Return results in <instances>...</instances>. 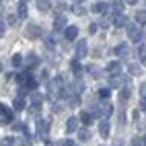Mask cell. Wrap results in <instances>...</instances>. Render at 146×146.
<instances>
[{
    "mask_svg": "<svg viewBox=\"0 0 146 146\" xmlns=\"http://www.w3.org/2000/svg\"><path fill=\"white\" fill-rule=\"evenodd\" d=\"M62 86H64V78H62V76H56V78L50 82V99H54V97H60V95L64 93Z\"/></svg>",
    "mask_w": 146,
    "mask_h": 146,
    "instance_id": "cell-1",
    "label": "cell"
},
{
    "mask_svg": "<svg viewBox=\"0 0 146 146\" xmlns=\"http://www.w3.org/2000/svg\"><path fill=\"white\" fill-rule=\"evenodd\" d=\"M125 31H128V37H130L134 43H138V41L142 39V31H140L138 23H130L128 27H125Z\"/></svg>",
    "mask_w": 146,
    "mask_h": 146,
    "instance_id": "cell-2",
    "label": "cell"
},
{
    "mask_svg": "<svg viewBox=\"0 0 146 146\" xmlns=\"http://www.w3.org/2000/svg\"><path fill=\"white\" fill-rule=\"evenodd\" d=\"M86 52H89V43H86V39H78V41H76V58H84Z\"/></svg>",
    "mask_w": 146,
    "mask_h": 146,
    "instance_id": "cell-3",
    "label": "cell"
},
{
    "mask_svg": "<svg viewBox=\"0 0 146 146\" xmlns=\"http://www.w3.org/2000/svg\"><path fill=\"white\" fill-rule=\"evenodd\" d=\"M107 72H109L111 76H117L119 72H121V64H119V60H113V62H109L107 64V68H105Z\"/></svg>",
    "mask_w": 146,
    "mask_h": 146,
    "instance_id": "cell-4",
    "label": "cell"
},
{
    "mask_svg": "<svg viewBox=\"0 0 146 146\" xmlns=\"http://www.w3.org/2000/svg\"><path fill=\"white\" fill-rule=\"evenodd\" d=\"M0 119H2V123H11L13 121V111L8 109V107L2 105V109H0Z\"/></svg>",
    "mask_w": 146,
    "mask_h": 146,
    "instance_id": "cell-5",
    "label": "cell"
},
{
    "mask_svg": "<svg viewBox=\"0 0 146 146\" xmlns=\"http://www.w3.org/2000/svg\"><path fill=\"white\" fill-rule=\"evenodd\" d=\"M115 54H117L121 60H125V58L130 56V47H128V43H119L117 47H115Z\"/></svg>",
    "mask_w": 146,
    "mask_h": 146,
    "instance_id": "cell-6",
    "label": "cell"
},
{
    "mask_svg": "<svg viewBox=\"0 0 146 146\" xmlns=\"http://www.w3.org/2000/svg\"><path fill=\"white\" fill-rule=\"evenodd\" d=\"M47 130H50V121H47V119H39V121H37V134H39V136H45Z\"/></svg>",
    "mask_w": 146,
    "mask_h": 146,
    "instance_id": "cell-7",
    "label": "cell"
},
{
    "mask_svg": "<svg viewBox=\"0 0 146 146\" xmlns=\"http://www.w3.org/2000/svg\"><path fill=\"white\" fill-rule=\"evenodd\" d=\"M111 111H113L111 103H109V101H105V103L101 105V119H107V117L111 115Z\"/></svg>",
    "mask_w": 146,
    "mask_h": 146,
    "instance_id": "cell-8",
    "label": "cell"
},
{
    "mask_svg": "<svg viewBox=\"0 0 146 146\" xmlns=\"http://www.w3.org/2000/svg\"><path fill=\"white\" fill-rule=\"evenodd\" d=\"M41 35V27L39 25H29L27 27V37H39Z\"/></svg>",
    "mask_w": 146,
    "mask_h": 146,
    "instance_id": "cell-9",
    "label": "cell"
},
{
    "mask_svg": "<svg viewBox=\"0 0 146 146\" xmlns=\"http://www.w3.org/2000/svg\"><path fill=\"white\" fill-rule=\"evenodd\" d=\"M78 121L80 119H76V117H68V121H66V132H76V128H78Z\"/></svg>",
    "mask_w": 146,
    "mask_h": 146,
    "instance_id": "cell-10",
    "label": "cell"
},
{
    "mask_svg": "<svg viewBox=\"0 0 146 146\" xmlns=\"http://www.w3.org/2000/svg\"><path fill=\"white\" fill-rule=\"evenodd\" d=\"M109 4H105V2H97V4H93V11L95 13H103V15H107V13H109Z\"/></svg>",
    "mask_w": 146,
    "mask_h": 146,
    "instance_id": "cell-11",
    "label": "cell"
},
{
    "mask_svg": "<svg viewBox=\"0 0 146 146\" xmlns=\"http://www.w3.org/2000/svg\"><path fill=\"white\" fill-rule=\"evenodd\" d=\"M113 25H115V27H128L130 23H128V19H125L123 15H115V17H113Z\"/></svg>",
    "mask_w": 146,
    "mask_h": 146,
    "instance_id": "cell-12",
    "label": "cell"
},
{
    "mask_svg": "<svg viewBox=\"0 0 146 146\" xmlns=\"http://www.w3.org/2000/svg\"><path fill=\"white\" fill-rule=\"evenodd\" d=\"M64 35H66V39H76L78 29H76V27H66V29H64Z\"/></svg>",
    "mask_w": 146,
    "mask_h": 146,
    "instance_id": "cell-13",
    "label": "cell"
},
{
    "mask_svg": "<svg viewBox=\"0 0 146 146\" xmlns=\"http://www.w3.org/2000/svg\"><path fill=\"white\" fill-rule=\"evenodd\" d=\"M99 134L103 136V138H107V136H109V121H101V125H99Z\"/></svg>",
    "mask_w": 146,
    "mask_h": 146,
    "instance_id": "cell-14",
    "label": "cell"
},
{
    "mask_svg": "<svg viewBox=\"0 0 146 146\" xmlns=\"http://www.w3.org/2000/svg\"><path fill=\"white\" fill-rule=\"evenodd\" d=\"M50 6H52L50 0H37V8H39L41 13H47V11H50Z\"/></svg>",
    "mask_w": 146,
    "mask_h": 146,
    "instance_id": "cell-15",
    "label": "cell"
},
{
    "mask_svg": "<svg viewBox=\"0 0 146 146\" xmlns=\"http://www.w3.org/2000/svg\"><path fill=\"white\" fill-rule=\"evenodd\" d=\"M54 29H58V31H60V29H66V17H64V15H60V17L56 19Z\"/></svg>",
    "mask_w": 146,
    "mask_h": 146,
    "instance_id": "cell-16",
    "label": "cell"
},
{
    "mask_svg": "<svg viewBox=\"0 0 146 146\" xmlns=\"http://www.w3.org/2000/svg\"><path fill=\"white\" fill-rule=\"evenodd\" d=\"M128 70H130V74H132V76L142 74V68H140L138 64H134V62H130V64H128Z\"/></svg>",
    "mask_w": 146,
    "mask_h": 146,
    "instance_id": "cell-17",
    "label": "cell"
},
{
    "mask_svg": "<svg viewBox=\"0 0 146 146\" xmlns=\"http://www.w3.org/2000/svg\"><path fill=\"white\" fill-rule=\"evenodd\" d=\"M111 11L115 15H121V11H123V0H115V2L111 4Z\"/></svg>",
    "mask_w": 146,
    "mask_h": 146,
    "instance_id": "cell-18",
    "label": "cell"
},
{
    "mask_svg": "<svg viewBox=\"0 0 146 146\" xmlns=\"http://www.w3.org/2000/svg\"><path fill=\"white\" fill-rule=\"evenodd\" d=\"M25 64H27L29 68H33L35 64H39V58H37L35 54H29V56H27V60H25Z\"/></svg>",
    "mask_w": 146,
    "mask_h": 146,
    "instance_id": "cell-19",
    "label": "cell"
},
{
    "mask_svg": "<svg viewBox=\"0 0 146 146\" xmlns=\"http://www.w3.org/2000/svg\"><path fill=\"white\" fill-rule=\"evenodd\" d=\"M86 70L91 72V76H93V78H99V76H101V72H103L101 68H97V66H93V64H91V66H86Z\"/></svg>",
    "mask_w": 146,
    "mask_h": 146,
    "instance_id": "cell-20",
    "label": "cell"
},
{
    "mask_svg": "<svg viewBox=\"0 0 146 146\" xmlns=\"http://www.w3.org/2000/svg\"><path fill=\"white\" fill-rule=\"evenodd\" d=\"M91 119H93V115H91V111H82V113H80V123H84V125H89V123H91Z\"/></svg>",
    "mask_w": 146,
    "mask_h": 146,
    "instance_id": "cell-21",
    "label": "cell"
},
{
    "mask_svg": "<svg viewBox=\"0 0 146 146\" xmlns=\"http://www.w3.org/2000/svg\"><path fill=\"white\" fill-rule=\"evenodd\" d=\"M136 21H138L140 25H146V11H138V13H136Z\"/></svg>",
    "mask_w": 146,
    "mask_h": 146,
    "instance_id": "cell-22",
    "label": "cell"
},
{
    "mask_svg": "<svg viewBox=\"0 0 146 146\" xmlns=\"http://www.w3.org/2000/svg\"><path fill=\"white\" fill-rule=\"evenodd\" d=\"M78 138H80L82 142L91 140V132H89V130H80V132H78Z\"/></svg>",
    "mask_w": 146,
    "mask_h": 146,
    "instance_id": "cell-23",
    "label": "cell"
},
{
    "mask_svg": "<svg viewBox=\"0 0 146 146\" xmlns=\"http://www.w3.org/2000/svg\"><path fill=\"white\" fill-rule=\"evenodd\" d=\"M15 109L17 111H23L25 109V101L23 99H15Z\"/></svg>",
    "mask_w": 146,
    "mask_h": 146,
    "instance_id": "cell-24",
    "label": "cell"
},
{
    "mask_svg": "<svg viewBox=\"0 0 146 146\" xmlns=\"http://www.w3.org/2000/svg\"><path fill=\"white\" fill-rule=\"evenodd\" d=\"M119 84H121L119 76H111V78H109V86H119Z\"/></svg>",
    "mask_w": 146,
    "mask_h": 146,
    "instance_id": "cell-25",
    "label": "cell"
},
{
    "mask_svg": "<svg viewBox=\"0 0 146 146\" xmlns=\"http://www.w3.org/2000/svg\"><path fill=\"white\" fill-rule=\"evenodd\" d=\"M70 68H72V70H74L76 74L80 72V64H78V58H76V60H72V62H70Z\"/></svg>",
    "mask_w": 146,
    "mask_h": 146,
    "instance_id": "cell-26",
    "label": "cell"
},
{
    "mask_svg": "<svg viewBox=\"0 0 146 146\" xmlns=\"http://www.w3.org/2000/svg\"><path fill=\"white\" fill-rule=\"evenodd\" d=\"M11 62H13L15 68H19V66L23 64V58H21V56H13V60H11Z\"/></svg>",
    "mask_w": 146,
    "mask_h": 146,
    "instance_id": "cell-27",
    "label": "cell"
},
{
    "mask_svg": "<svg viewBox=\"0 0 146 146\" xmlns=\"http://www.w3.org/2000/svg\"><path fill=\"white\" fill-rule=\"evenodd\" d=\"M140 62L146 64V45H140Z\"/></svg>",
    "mask_w": 146,
    "mask_h": 146,
    "instance_id": "cell-28",
    "label": "cell"
},
{
    "mask_svg": "<svg viewBox=\"0 0 146 146\" xmlns=\"http://www.w3.org/2000/svg\"><path fill=\"white\" fill-rule=\"evenodd\" d=\"M41 101H43V97H41L39 93H35V95H33V103H35V107H39Z\"/></svg>",
    "mask_w": 146,
    "mask_h": 146,
    "instance_id": "cell-29",
    "label": "cell"
},
{
    "mask_svg": "<svg viewBox=\"0 0 146 146\" xmlns=\"http://www.w3.org/2000/svg\"><path fill=\"white\" fill-rule=\"evenodd\" d=\"M19 17H21V19H25V17H27V6H25V4L19 6Z\"/></svg>",
    "mask_w": 146,
    "mask_h": 146,
    "instance_id": "cell-30",
    "label": "cell"
},
{
    "mask_svg": "<svg viewBox=\"0 0 146 146\" xmlns=\"http://www.w3.org/2000/svg\"><path fill=\"white\" fill-rule=\"evenodd\" d=\"M130 146H146V144L142 142V138H134V140L130 142Z\"/></svg>",
    "mask_w": 146,
    "mask_h": 146,
    "instance_id": "cell-31",
    "label": "cell"
},
{
    "mask_svg": "<svg viewBox=\"0 0 146 146\" xmlns=\"http://www.w3.org/2000/svg\"><path fill=\"white\" fill-rule=\"evenodd\" d=\"M109 23H111V19H109V17H103V19H101V23H99V27H103V29H105Z\"/></svg>",
    "mask_w": 146,
    "mask_h": 146,
    "instance_id": "cell-32",
    "label": "cell"
},
{
    "mask_svg": "<svg viewBox=\"0 0 146 146\" xmlns=\"http://www.w3.org/2000/svg\"><path fill=\"white\" fill-rule=\"evenodd\" d=\"M45 45H47V47H54V45H56V39H54V35H50V37H47Z\"/></svg>",
    "mask_w": 146,
    "mask_h": 146,
    "instance_id": "cell-33",
    "label": "cell"
},
{
    "mask_svg": "<svg viewBox=\"0 0 146 146\" xmlns=\"http://www.w3.org/2000/svg\"><path fill=\"white\" fill-rule=\"evenodd\" d=\"M99 97H101V99H107V97H109V89H101L99 91Z\"/></svg>",
    "mask_w": 146,
    "mask_h": 146,
    "instance_id": "cell-34",
    "label": "cell"
},
{
    "mask_svg": "<svg viewBox=\"0 0 146 146\" xmlns=\"http://www.w3.org/2000/svg\"><path fill=\"white\" fill-rule=\"evenodd\" d=\"M140 109L146 111V97H142V99H140Z\"/></svg>",
    "mask_w": 146,
    "mask_h": 146,
    "instance_id": "cell-35",
    "label": "cell"
},
{
    "mask_svg": "<svg viewBox=\"0 0 146 146\" xmlns=\"http://www.w3.org/2000/svg\"><path fill=\"white\" fill-rule=\"evenodd\" d=\"M74 13H76V15H84V8H80L78 4H76V6H74Z\"/></svg>",
    "mask_w": 146,
    "mask_h": 146,
    "instance_id": "cell-36",
    "label": "cell"
},
{
    "mask_svg": "<svg viewBox=\"0 0 146 146\" xmlns=\"http://www.w3.org/2000/svg\"><path fill=\"white\" fill-rule=\"evenodd\" d=\"M2 146H13V138H6V140H2Z\"/></svg>",
    "mask_w": 146,
    "mask_h": 146,
    "instance_id": "cell-37",
    "label": "cell"
},
{
    "mask_svg": "<svg viewBox=\"0 0 146 146\" xmlns=\"http://www.w3.org/2000/svg\"><path fill=\"white\" fill-rule=\"evenodd\" d=\"M97 29H99L97 25H91V27H89V33H91V35H93V33H97Z\"/></svg>",
    "mask_w": 146,
    "mask_h": 146,
    "instance_id": "cell-38",
    "label": "cell"
},
{
    "mask_svg": "<svg viewBox=\"0 0 146 146\" xmlns=\"http://www.w3.org/2000/svg\"><path fill=\"white\" fill-rule=\"evenodd\" d=\"M140 91H142V97H146V82H142V86H140Z\"/></svg>",
    "mask_w": 146,
    "mask_h": 146,
    "instance_id": "cell-39",
    "label": "cell"
},
{
    "mask_svg": "<svg viewBox=\"0 0 146 146\" xmlns=\"http://www.w3.org/2000/svg\"><path fill=\"white\" fill-rule=\"evenodd\" d=\"M123 2H128V4H136L138 0H123Z\"/></svg>",
    "mask_w": 146,
    "mask_h": 146,
    "instance_id": "cell-40",
    "label": "cell"
},
{
    "mask_svg": "<svg viewBox=\"0 0 146 146\" xmlns=\"http://www.w3.org/2000/svg\"><path fill=\"white\" fill-rule=\"evenodd\" d=\"M76 2H80V0H76Z\"/></svg>",
    "mask_w": 146,
    "mask_h": 146,
    "instance_id": "cell-41",
    "label": "cell"
},
{
    "mask_svg": "<svg viewBox=\"0 0 146 146\" xmlns=\"http://www.w3.org/2000/svg\"><path fill=\"white\" fill-rule=\"evenodd\" d=\"M117 146H119V144H117Z\"/></svg>",
    "mask_w": 146,
    "mask_h": 146,
    "instance_id": "cell-42",
    "label": "cell"
}]
</instances>
